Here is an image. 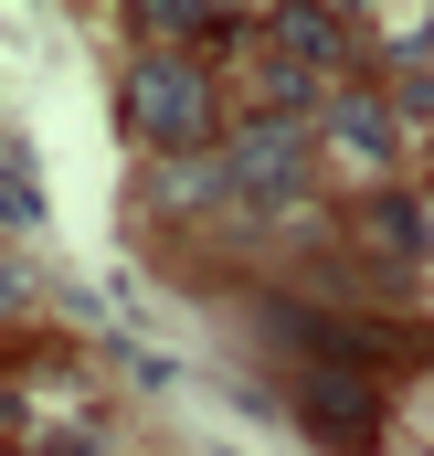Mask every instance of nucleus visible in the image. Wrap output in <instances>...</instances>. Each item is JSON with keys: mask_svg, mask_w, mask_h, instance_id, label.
Here are the masks:
<instances>
[{"mask_svg": "<svg viewBox=\"0 0 434 456\" xmlns=\"http://www.w3.org/2000/svg\"><path fill=\"white\" fill-rule=\"evenodd\" d=\"M318 138L350 159V170H392V107H371V96H339Z\"/></svg>", "mask_w": 434, "mask_h": 456, "instance_id": "obj_5", "label": "nucleus"}, {"mask_svg": "<svg viewBox=\"0 0 434 456\" xmlns=\"http://www.w3.org/2000/svg\"><path fill=\"white\" fill-rule=\"evenodd\" d=\"M308 159H318V149H308L297 117H254V127L222 149V181H233L244 213H286V202L308 191Z\"/></svg>", "mask_w": 434, "mask_h": 456, "instance_id": "obj_2", "label": "nucleus"}, {"mask_svg": "<svg viewBox=\"0 0 434 456\" xmlns=\"http://www.w3.org/2000/svg\"><path fill=\"white\" fill-rule=\"evenodd\" d=\"M360 233H371V244H382L392 265H424V255H434V224H424V202H403V191H382V202L360 213Z\"/></svg>", "mask_w": 434, "mask_h": 456, "instance_id": "obj_6", "label": "nucleus"}, {"mask_svg": "<svg viewBox=\"0 0 434 456\" xmlns=\"http://www.w3.org/2000/svg\"><path fill=\"white\" fill-rule=\"evenodd\" d=\"M350 43H360V32H350V11H328V0L276 11V53H297L308 75H318V64H350Z\"/></svg>", "mask_w": 434, "mask_h": 456, "instance_id": "obj_3", "label": "nucleus"}, {"mask_svg": "<svg viewBox=\"0 0 434 456\" xmlns=\"http://www.w3.org/2000/svg\"><path fill=\"white\" fill-rule=\"evenodd\" d=\"M0 224L43 233V181H32V138H0Z\"/></svg>", "mask_w": 434, "mask_h": 456, "instance_id": "obj_7", "label": "nucleus"}, {"mask_svg": "<svg viewBox=\"0 0 434 456\" xmlns=\"http://www.w3.org/2000/svg\"><path fill=\"white\" fill-rule=\"evenodd\" d=\"M117 117H127V138L138 149H159V159H191V149H213V64L202 53H181V43H159V53H138L127 75H117Z\"/></svg>", "mask_w": 434, "mask_h": 456, "instance_id": "obj_1", "label": "nucleus"}, {"mask_svg": "<svg viewBox=\"0 0 434 456\" xmlns=\"http://www.w3.org/2000/svg\"><path fill=\"white\" fill-rule=\"evenodd\" d=\"M308 425L339 436V446H360V436L382 425V403H371V382H350V371H308Z\"/></svg>", "mask_w": 434, "mask_h": 456, "instance_id": "obj_4", "label": "nucleus"}]
</instances>
